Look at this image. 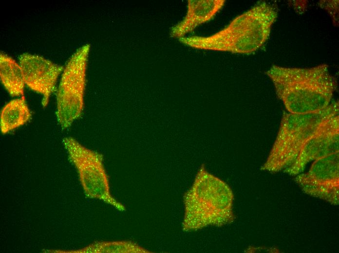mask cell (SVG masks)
I'll use <instances>...</instances> for the list:
<instances>
[{
    "label": "cell",
    "instance_id": "4",
    "mask_svg": "<svg viewBox=\"0 0 339 253\" xmlns=\"http://www.w3.org/2000/svg\"><path fill=\"white\" fill-rule=\"evenodd\" d=\"M337 114L338 101H332L325 108L311 113L284 111L276 140L261 169L277 172L288 167L319 126L324 120Z\"/></svg>",
    "mask_w": 339,
    "mask_h": 253
},
{
    "label": "cell",
    "instance_id": "12",
    "mask_svg": "<svg viewBox=\"0 0 339 253\" xmlns=\"http://www.w3.org/2000/svg\"><path fill=\"white\" fill-rule=\"evenodd\" d=\"M0 77L12 96H24L25 82L21 67L14 59L2 52L0 54Z\"/></svg>",
    "mask_w": 339,
    "mask_h": 253
},
{
    "label": "cell",
    "instance_id": "1",
    "mask_svg": "<svg viewBox=\"0 0 339 253\" xmlns=\"http://www.w3.org/2000/svg\"><path fill=\"white\" fill-rule=\"evenodd\" d=\"M266 74L288 112L303 114L323 109L337 88L326 64L308 68L272 66Z\"/></svg>",
    "mask_w": 339,
    "mask_h": 253
},
{
    "label": "cell",
    "instance_id": "6",
    "mask_svg": "<svg viewBox=\"0 0 339 253\" xmlns=\"http://www.w3.org/2000/svg\"><path fill=\"white\" fill-rule=\"evenodd\" d=\"M89 50V44L79 48L63 70L56 94V112L62 129L69 127L82 112Z\"/></svg>",
    "mask_w": 339,
    "mask_h": 253
},
{
    "label": "cell",
    "instance_id": "5",
    "mask_svg": "<svg viewBox=\"0 0 339 253\" xmlns=\"http://www.w3.org/2000/svg\"><path fill=\"white\" fill-rule=\"evenodd\" d=\"M62 143L70 161L77 169L86 196L100 199L119 211H125V206L110 193L103 155L87 148L71 137H65Z\"/></svg>",
    "mask_w": 339,
    "mask_h": 253
},
{
    "label": "cell",
    "instance_id": "11",
    "mask_svg": "<svg viewBox=\"0 0 339 253\" xmlns=\"http://www.w3.org/2000/svg\"><path fill=\"white\" fill-rule=\"evenodd\" d=\"M31 117V111L24 96L10 101L4 106L0 113L1 132L6 134L23 125Z\"/></svg>",
    "mask_w": 339,
    "mask_h": 253
},
{
    "label": "cell",
    "instance_id": "9",
    "mask_svg": "<svg viewBox=\"0 0 339 253\" xmlns=\"http://www.w3.org/2000/svg\"><path fill=\"white\" fill-rule=\"evenodd\" d=\"M19 63L25 84L42 95V105L46 107L63 67L42 56L29 53L19 56Z\"/></svg>",
    "mask_w": 339,
    "mask_h": 253
},
{
    "label": "cell",
    "instance_id": "8",
    "mask_svg": "<svg viewBox=\"0 0 339 253\" xmlns=\"http://www.w3.org/2000/svg\"><path fill=\"white\" fill-rule=\"evenodd\" d=\"M339 117L332 116L317 128L301 149L293 163L284 169L290 175H297L306 165L327 155L339 152Z\"/></svg>",
    "mask_w": 339,
    "mask_h": 253
},
{
    "label": "cell",
    "instance_id": "13",
    "mask_svg": "<svg viewBox=\"0 0 339 253\" xmlns=\"http://www.w3.org/2000/svg\"><path fill=\"white\" fill-rule=\"evenodd\" d=\"M75 252L89 253H146L149 252L134 242L131 241L122 240L96 242Z\"/></svg>",
    "mask_w": 339,
    "mask_h": 253
},
{
    "label": "cell",
    "instance_id": "10",
    "mask_svg": "<svg viewBox=\"0 0 339 253\" xmlns=\"http://www.w3.org/2000/svg\"><path fill=\"white\" fill-rule=\"evenodd\" d=\"M225 0H189L183 19L171 30L172 37L179 39L199 25L211 20L224 6Z\"/></svg>",
    "mask_w": 339,
    "mask_h": 253
},
{
    "label": "cell",
    "instance_id": "2",
    "mask_svg": "<svg viewBox=\"0 0 339 253\" xmlns=\"http://www.w3.org/2000/svg\"><path fill=\"white\" fill-rule=\"evenodd\" d=\"M277 16L274 7L261 2L236 17L226 27L211 36L183 37L179 40L197 49L251 54L266 42Z\"/></svg>",
    "mask_w": 339,
    "mask_h": 253
},
{
    "label": "cell",
    "instance_id": "7",
    "mask_svg": "<svg viewBox=\"0 0 339 253\" xmlns=\"http://www.w3.org/2000/svg\"><path fill=\"white\" fill-rule=\"evenodd\" d=\"M339 152L314 161L309 171L298 175L295 181L306 194L339 204Z\"/></svg>",
    "mask_w": 339,
    "mask_h": 253
},
{
    "label": "cell",
    "instance_id": "3",
    "mask_svg": "<svg viewBox=\"0 0 339 253\" xmlns=\"http://www.w3.org/2000/svg\"><path fill=\"white\" fill-rule=\"evenodd\" d=\"M183 199L184 231L196 230L208 225L222 226L234 219L233 196L230 188L208 173L203 166Z\"/></svg>",
    "mask_w": 339,
    "mask_h": 253
}]
</instances>
